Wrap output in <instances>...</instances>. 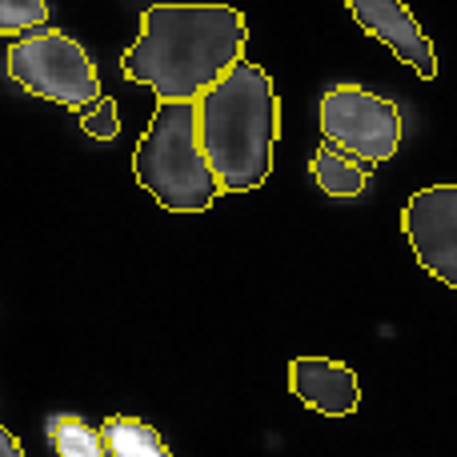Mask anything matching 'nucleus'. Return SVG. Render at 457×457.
<instances>
[{
    "instance_id": "nucleus-13",
    "label": "nucleus",
    "mask_w": 457,
    "mask_h": 457,
    "mask_svg": "<svg viewBox=\"0 0 457 457\" xmlns=\"http://www.w3.org/2000/svg\"><path fill=\"white\" fill-rule=\"evenodd\" d=\"M80 129H85L93 141H112L120 133V112H117V101L112 96H101L93 109L80 112Z\"/></svg>"
},
{
    "instance_id": "nucleus-7",
    "label": "nucleus",
    "mask_w": 457,
    "mask_h": 457,
    "mask_svg": "<svg viewBox=\"0 0 457 457\" xmlns=\"http://www.w3.org/2000/svg\"><path fill=\"white\" fill-rule=\"evenodd\" d=\"M353 21L361 24L370 37H378L381 45L394 48L397 61H405L421 80L437 77V53L429 45V37L421 32V24L413 21V12L402 0H345Z\"/></svg>"
},
{
    "instance_id": "nucleus-10",
    "label": "nucleus",
    "mask_w": 457,
    "mask_h": 457,
    "mask_svg": "<svg viewBox=\"0 0 457 457\" xmlns=\"http://www.w3.org/2000/svg\"><path fill=\"white\" fill-rule=\"evenodd\" d=\"M101 437H104V453L109 457H173L165 445V437L141 418H109L101 426Z\"/></svg>"
},
{
    "instance_id": "nucleus-14",
    "label": "nucleus",
    "mask_w": 457,
    "mask_h": 457,
    "mask_svg": "<svg viewBox=\"0 0 457 457\" xmlns=\"http://www.w3.org/2000/svg\"><path fill=\"white\" fill-rule=\"evenodd\" d=\"M0 457H24V450H21V442H16L12 434H8L4 426H0Z\"/></svg>"
},
{
    "instance_id": "nucleus-4",
    "label": "nucleus",
    "mask_w": 457,
    "mask_h": 457,
    "mask_svg": "<svg viewBox=\"0 0 457 457\" xmlns=\"http://www.w3.org/2000/svg\"><path fill=\"white\" fill-rule=\"evenodd\" d=\"M8 77L24 93L40 96V101L69 104V109H80L85 101H101V80H96L93 56L85 53L80 40L56 29L16 40L8 48Z\"/></svg>"
},
{
    "instance_id": "nucleus-9",
    "label": "nucleus",
    "mask_w": 457,
    "mask_h": 457,
    "mask_svg": "<svg viewBox=\"0 0 457 457\" xmlns=\"http://www.w3.org/2000/svg\"><path fill=\"white\" fill-rule=\"evenodd\" d=\"M309 173H313V181L321 185L329 197H357V193L370 185L373 165H365V161H357V157H349V153L333 149V145H321V149L313 153Z\"/></svg>"
},
{
    "instance_id": "nucleus-1",
    "label": "nucleus",
    "mask_w": 457,
    "mask_h": 457,
    "mask_svg": "<svg viewBox=\"0 0 457 457\" xmlns=\"http://www.w3.org/2000/svg\"><path fill=\"white\" fill-rule=\"evenodd\" d=\"M245 40L249 24L228 4H149L120 72L161 101H201L245 56Z\"/></svg>"
},
{
    "instance_id": "nucleus-11",
    "label": "nucleus",
    "mask_w": 457,
    "mask_h": 457,
    "mask_svg": "<svg viewBox=\"0 0 457 457\" xmlns=\"http://www.w3.org/2000/svg\"><path fill=\"white\" fill-rule=\"evenodd\" d=\"M48 445H53L56 457H109L101 429H93L88 421L72 418V413H56L48 421Z\"/></svg>"
},
{
    "instance_id": "nucleus-8",
    "label": "nucleus",
    "mask_w": 457,
    "mask_h": 457,
    "mask_svg": "<svg viewBox=\"0 0 457 457\" xmlns=\"http://www.w3.org/2000/svg\"><path fill=\"white\" fill-rule=\"evenodd\" d=\"M289 389L301 405L325 418H349L357 413L361 389H357V373L329 357H297L289 365Z\"/></svg>"
},
{
    "instance_id": "nucleus-2",
    "label": "nucleus",
    "mask_w": 457,
    "mask_h": 457,
    "mask_svg": "<svg viewBox=\"0 0 457 457\" xmlns=\"http://www.w3.org/2000/svg\"><path fill=\"white\" fill-rule=\"evenodd\" d=\"M197 137L221 193H253L269 181L281 137V101L261 64L241 56L201 96Z\"/></svg>"
},
{
    "instance_id": "nucleus-3",
    "label": "nucleus",
    "mask_w": 457,
    "mask_h": 457,
    "mask_svg": "<svg viewBox=\"0 0 457 457\" xmlns=\"http://www.w3.org/2000/svg\"><path fill=\"white\" fill-rule=\"evenodd\" d=\"M137 185L169 213H205L221 197L213 169L201 153L197 101H161L133 157Z\"/></svg>"
},
{
    "instance_id": "nucleus-12",
    "label": "nucleus",
    "mask_w": 457,
    "mask_h": 457,
    "mask_svg": "<svg viewBox=\"0 0 457 457\" xmlns=\"http://www.w3.org/2000/svg\"><path fill=\"white\" fill-rule=\"evenodd\" d=\"M45 21H48L45 0H0V37L37 32Z\"/></svg>"
},
{
    "instance_id": "nucleus-6",
    "label": "nucleus",
    "mask_w": 457,
    "mask_h": 457,
    "mask_svg": "<svg viewBox=\"0 0 457 457\" xmlns=\"http://www.w3.org/2000/svg\"><path fill=\"white\" fill-rule=\"evenodd\" d=\"M402 228L421 269L457 293V185L418 189L402 209Z\"/></svg>"
},
{
    "instance_id": "nucleus-5",
    "label": "nucleus",
    "mask_w": 457,
    "mask_h": 457,
    "mask_svg": "<svg viewBox=\"0 0 457 457\" xmlns=\"http://www.w3.org/2000/svg\"><path fill=\"white\" fill-rule=\"evenodd\" d=\"M321 133L333 149L365 165H381L402 145V112L394 101L361 85H333L321 96Z\"/></svg>"
}]
</instances>
